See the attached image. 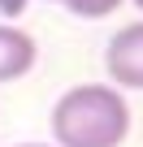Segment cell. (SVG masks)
I'll return each mask as SVG.
<instances>
[{
    "mask_svg": "<svg viewBox=\"0 0 143 147\" xmlns=\"http://www.w3.org/2000/svg\"><path fill=\"white\" fill-rule=\"evenodd\" d=\"M13 147H52V143H13Z\"/></svg>",
    "mask_w": 143,
    "mask_h": 147,
    "instance_id": "5b68a950",
    "label": "cell"
},
{
    "mask_svg": "<svg viewBox=\"0 0 143 147\" xmlns=\"http://www.w3.org/2000/svg\"><path fill=\"white\" fill-rule=\"evenodd\" d=\"M104 74L117 91H143V18L126 22L104 43Z\"/></svg>",
    "mask_w": 143,
    "mask_h": 147,
    "instance_id": "7a4b0ae2",
    "label": "cell"
},
{
    "mask_svg": "<svg viewBox=\"0 0 143 147\" xmlns=\"http://www.w3.org/2000/svg\"><path fill=\"white\" fill-rule=\"evenodd\" d=\"M56 5H65V0H56Z\"/></svg>",
    "mask_w": 143,
    "mask_h": 147,
    "instance_id": "52a82bcc",
    "label": "cell"
},
{
    "mask_svg": "<svg viewBox=\"0 0 143 147\" xmlns=\"http://www.w3.org/2000/svg\"><path fill=\"white\" fill-rule=\"evenodd\" d=\"M134 5H139V13H143V0H134Z\"/></svg>",
    "mask_w": 143,
    "mask_h": 147,
    "instance_id": "8992f818",
    "label": "cell"
},
{
    "mask_svg": "<svg viewBox=\"0 0 143 147\" xmlns=\"http://www.w3.org/2000/svg\"><path fill=\"white\" fill-rule=\"evenodd\" d=\"M39 61V43L35 35H26L13 22H0V82H18L35 69Z\"/></svg>",
    "mask_w": 143,
    "mask_h": 147,
    "instance_id": "3957f363",
    "label": "cell"
},
{
    "mask_svg": "<svg viewBox=\"0 0 143 147\" xmlns=\"http://www.w3.org/2000/svg\"><path fill=\"white\" fill-rule=\"evenodd\" d=\"M121 5H126V0H65V9L74 18H83V22H100V18L117 13Z\"/></svg>",
    "mask_w": 143,
    "mask_h": 147,
    "instance_id": "277c9868",
    "label": "cell"
},
{
    "mask_svg": "<svg viewBox=\"0 0 143 147\" xmlns=\"http://www.w3.org/2000/svg\"><path fill=\"white\" fill-rule=\"evenodd\" d=\"M52 147H121L130 134V104L108 82H78L52 104Z\"/></svg>",
    "mask_w": 143,
    "mask_h": 147,
    "instance_id": "6da1fadb",
    "label": "cell"
}]
</instances>
